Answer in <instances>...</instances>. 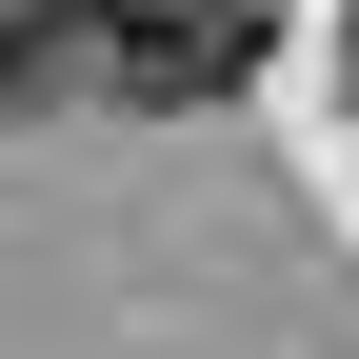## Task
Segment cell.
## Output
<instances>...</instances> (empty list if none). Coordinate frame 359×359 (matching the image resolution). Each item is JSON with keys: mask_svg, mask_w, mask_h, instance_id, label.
<instances>
[{"mask_svg": "<svg viewBox=\"0 0 359 359\" xmlns=\"http://www.w3.org/2000/svg\"><path fill=\"white\" fill-rule=\"evenodd\" d=\"M100 80L120 100H240L259 80V0H120L100 20Z\"/></svg>", "mask_w": 359, "mask_h": 359, "instance_id": "cell-1", "label": "cell"}]
</instances>
